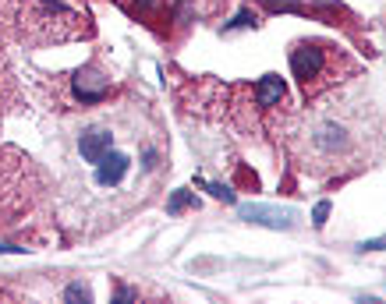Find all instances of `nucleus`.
Returning a JSON list of instances; mask_svg holds the SVG:
<instances>
[{
	"instance_id": "nucleus-12",
	"label": "nucleus",
	"mask_w": 386,
	"mask_h": 304,
	"mask_svg": "<svg viewBox=\"0 0 386 304\" xmlns=\"http://www.w3.org/2000/svg\"><path fill=\"white\" fill-rule=\"evenodd\" d=\"M252 22H255V15L241 11V15H238V22H234V29H241V25H252Z\"/></svg>"
},
{
	"instance_id": "nucleus-4",
	"label": "nucleus",
	"mask_w": 386,
	"mask_h": 304,
	"mask_svg": "<svg viewBox=\"0 0 386 304\" xmlns=\"http://www.w3.org/2000/svg\"><path fill=\"white\" fill-rule=\"evenodd\" d=\"M128 174V156H121V152H107L103 159H100V170H96V184H103V188H114V184H121V177Z\"/></svg>"
},
{
	"instance_id": "nucleus-5",
	"label": "nucleus",
	"mask_w": 386,
	"mask_h": 304,
	"mask_svg": "<svg viewBox=\"0 0 386 304\" xmlns=\"http://www.w3.org/2000/svg\"><path fill=\"white\" fill-rule=\"evenodd\" d=\"M283 82H280V75H266L259 85H255V99H259V107H276L280 99H283Z\"/></svg>"
},
{
	"instance_id": "nucleus-11",
	"label": "nucleus",
	"mask_w": 386,
	"mask_h": 304,
	"mask_svg": "<svg viewBox=\"0 0 386 304\" xmlns=\"http://www.w3.org/2000/svg\"><path fill=\"white\" fill-rule=\"evenodd\" d=\"M361 248H365V251H382V248H386V233H382V237H375V241H365Z\"/></svg>"
},
{
	"instance_id": "nucleus-3",
	"label": "nucleus",
	"mask_w": 386,
	"mask_h": 304,
	"mask_svg": "<svg viewBox=\"0 0 386 304\" xmlns=\"http://www.w3.org/2000/svg\"><path fill=\"white\" fill-rule=\"evenodd\" d=\"M110 145H114V135L107 128H86L78 135V152H82L86 163H100L110 152Z\"/></svg>"
},
{
	"instance_id": "nucleus-2",
	"label": "nucleus",
	"mask_w": 386,
	"mask_h": 304,
	"mask_svg": "<svg viewBox=\"0 0 386 304\" xmlns=\"http://www.w3.org/2000/svg\"><path fill=\"white\" fill-rule=\"evenodd\" d=\"M291 68H294L298 82L308 89V82L319 78V68H322V47H315V43H301V47L291 54Z\"/></svg>"
},
{
	"instance_id": "nucleus-9",
	"label": "nucleus",
	"mask_w": 386,
	"mask_h": 304,
	"mask_svg": "<svg viewBox=\"0 0 386 304\" xmlns=\"http://www.w3.org/2000/svg\"><path fill=\"white\" fill-rule=\"evenodd\" d=\"M329 209H333V205H329L326 198H322V202H315V209H312V223H315V226H326V219H329Z\"/></svg>"
},
{
	"instance_id": "nucleus-7",
	"label": "nucleus",
	"mask_w": 386,
	"mask_h": 304,
	"mask_svg": "<svg viewBox=\"0 0 386 304\" xmlns=\"http://www.w3.org/2000/svg\"><path fill=\"white\" fill-rule=\"evenodd\" d=\"M64 297H68V300H82V304H89V300H93V290H89L86 283H71V286L64 290Z\"/></svg>"
},
{
	"instance_id": "nucleus-6",
	"label": "nucleus",
	"mask_w": 386,
	"mask_h": 304,
	"mask_svg": "<svg viewBox=\"0 0 386 304\" xmlns=\"http://www.w3.org/2000/svg\"><path fill=\"white\" fill-rule=\"evenodd\" d=\"M188 205H195L192 191H174V195H170V202H167V212H170V216H177V212H185Z\"/></svg>"
},
{
	"instance_id": "nucleus-8",
	"label": "nucleus",
	"mask_w": 386,
	"mask_h": 304,
	"mask_svg": "<svg viewBox=\"0 0 386 304\" xmlns=\"http://www.w3.org/2000/svg\"><path fill=\"white\" fill-rule=\"evenodd\" d=\"M199 184H202V188H206V191H209L213 198H223V202H234V191H230V188H223V184H209V181H199Z\"/></svg>"
},
{
	"instance_id": "nucleus-1",
	"label": "nucleus",
	"mask_w": 386,
	"mask_h": 304,
	"mask_svg": "<svg viewBox=\"0 0 386 304\" xmlns=\"http://www.w3.org/2000/svg\"><path fill=\"white\" fill-rule=\"evenodd\" d=\"M241 219L259 223V226H273V230H291L298 212L294 209H276V205H241Z\"/></svg>"
},
{
	"instance_id": "nucleus-10",
	"label": "nucleus",
	"mask_w": 386,
	"mask_h": 304,
	"mask_svg": "<svg viewBox=\"0 0 386 304\" xmlns=\"http://www.w3.org/2000/svg\"><path fill=\"white\" fill-rule=\"evenodd\" d=\"M269 11H305L294 0H269Z\"/></svg>"
},
{
	"instance_id": "nucleus-13",
	"label": "nucleus",
	"mask_w": 386,
	"mask_h": 304,
	"mask_svg": "<svg viewBox=\"0 0 386 304\" xmlns=\"http://www.w3.org/2000/svg\"><path fill=\"white\" fill-rule=\"evenodd\" d=\"M0 251H25V248H15V244H0Z\"/></svg>"
}]
</instances>
